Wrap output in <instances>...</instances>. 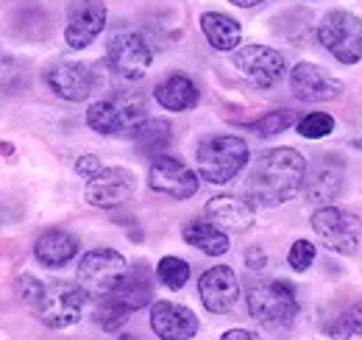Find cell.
Returning <instances> with one entry per match:
<instances>
[{
	"label": "cell",
	"instance_id": "obj_19",
	"mask_svg": "<svg viewBox=\"0 0 362 340\" xmlns=\"http://www.w3.org/2000/svg\"><path fill=\"white\" fill-rule=\"evenodd\" d=\"M254 204L237 196H215L206 201V217L223 232H248L254 226Z\"/></svg>",
	"mask_w": 362,
	"mask_h": 340
},
{
	"label": "cell",
	"instance_id": "obj_13",
	"mask_svg": "<svg viewBox=\"0 0 362 340\" xmlns=\"http://www.w3.org/2000/svg\"><path fill=\"white\" fill-rule=\"evenodd\" d=\"M109 11L103 0H76L67 8V26H64V42L73 50L90 47L106 28Z\"/></svg>",
	"mask_w": 362,
	"mask_h": 340
},
{
	"label": "cell",
	"instance_id": "obj_5",
	"mask_svg": "<svg viewBox=\"0 0 362 340\" xmlns=\"http://www.w3.org/2000/svg\"><path fill=\"white\" fill-rule=\"evenodd\" d=\"M87 296L73 282H42L40 293L28 304L34 315L50 329H67L81 321Z\"/></svg>",
	"mask_w": 362,
	"mask_h": 340
},
{
	"label": "cell",
	"instance_id": "obj_6",
	"mask_svg": "<svg viewBox=\"0 0 362 340\" xmlns=\"http://www.w3.org/2000/svg\"><path fill=\"white\" fill-rule=\"evenodd\" d=\"M317 42L326 53H332L340 64H360L362 62V20L346 8H334L320 17L317 23Z\"/></svg>",
	"mask_w": 362,
	"mask_h": 340
},
{
	"label": "cell",
	"instance_id": "obj_8",
	"mask_svg": "<svg viewBox=\"0 0 362 340\" xmlns=\"http://www.w3.org/2000/svg\"><path fill=\"white\" fill-rule=\"evenodd\" d=\"M313 232L326 251L340 256L357 254L362 246V217L334 204L313 212Z\"/></svg>",
	"mask_w": 362,
	"mask_h": 340
},
{
	"label": "cell",
	"instance_id": "obj_33",
	"mask_svg": "<svg viewBox=\"0 0 362 340\" xmlns=\"http://www.w3.org/2000/svg\"><path fill=\"white\" fill-rule=\"evenodd\" d=\"M245 265H248L251 271H265V265H268V254H265L259 246H254V249H248V251H245Z\"/></svg>",
	"mask_w": 362,
	"mask_h": 340
},
{
	"label": "cell",
	"instance_id": "obj_7",
	"mask_svg": "<svg viewBox=\"0 0 362 340\" xmlns=\"http://www.w3.org/2000/svg\"><path fill=\"white\" fill-rule=\"evenodd\" d=\"M129 271L126 256L115 249H92L81 256L78 271H76V285L84 290V296L98 301L115 293V288L123 282Z\"/></svg>",
	"mask_w": 362,
	"mask_h": 340
},
{
	"label": "cell",
	"instance_id": "obj_14",
	"mask_svg": "<svg viewBox=\"0 0 362 340\" xmlns=\"http://www.w3.org/2000/svg\"><path fill=\"white\" fill-rule=\"evenodd\" d=\"M343 81L315 62H298L290 70V92L304 103H329L343 95Z\"/></svg>",
	"mask_w": 362,
	"mask_h": 340
},
{
	"label": "cell",
	"instance_id": "obj_28",
	"mask_svg": "<svg viewBox=\"0 0 362 340\" xmlns=\"http://www.w3.org/2000/svg\"><path fill=\"white\" fill-rule=\"evenodd\" d=\"M156 279L168 290H181L189 282V262H184L181 256H162L156 265Z\"/></svg>",
	"mask_w": 362,
	"mask_h": 340
},
{
	"label": "cell",
	"instance_id": "obj_32",
	"mask_svg": "<svg viewBox=\"0 0 362 340\" xmlns=\"http://www.w3.org/2000/svg\"><path fill=\"white\" fill-rule=\"evenodd\" d=\"M100 170H103V162H100L95 154H84V157L76 159V173H78L81 178H87V181H90L92 176H98Z\"/></svg>",
	"mask_w": 362,
	"mask_h": 340
},
{
	"label": "cell",
	"instance_id": "obj_24",
	"mask_svg": "<svg viewBox=\"0 0 362 340\" xmlns=\"http://www.w3.org/2000/svg\"><path fill=\"white\" fill-rule=\"evenodd\" d=\"M109 296H115L120 304H126L132 312L148 307V304L153 301V276H151V271H148L145 265L129 268L126 276H123V282H120V285L115 288V293H109Z\"/></svg>",
	"mask_w": 362,
	"mask_h": 340
},
{
	"label": "cell",
	"instance_id": "obj_25",
	"mask_svg": "<svg viewBox=\"0 0 362 340\" xmlns=\"http://www.w3.org/2000/svg\"><path fill=\"white\" fill-rule=\"evenodd\" d=\"M136 148H139V154H145V157H162V154H168V148H170V142H173V128L168 120H162V118H148L142 128L136 131L134 137Z\"/></svg>",
	"mask_w": 362,
	"mask_h": 340
},
{
	"label": "cell",
	"instance_id": "obj_27",
	"mask_svg": "<svg viewBox=\"0 0 362 340\" xmlns=\"http://www.w3.org/2000/svg\"><path fill=\"white\" fill-rule=\"evenodd\" d=\"M326 335L332 340L362 338V304H354V307H349L346 312H340V315L329 324Z\"/></svg>",
	"mask_w": 362,
	"mask_h": 340
},
{
	"label": "cell",
	"instance_id": "obj_12",
	"mask_svg": "<svg viewBox=\"0 0 362 340\" xmlns=\"http://www.w3.org/2000/svg\"><path fill=\"white\" fill-rule=\"evenodd\" d=\"M45 81L53 89V95H59L62 101L81 103L98 86V70L87 62H67L64 59V62H56L47 67Z\"/></svg>",
	"mask_w": 362,
	"mask_h": 340
},
{
	"label": "cell",
	"instance_id": "obj_10",
	"mask_svg": "<svg viewBox=\"0 0 362 340\" xmlns=\"http://www.w3.org/2000/svg\"><path fill=\"white\" fill-rule=\"evenodd\" d=\"M231 64L243 79H248L259 89L276 86L287 70L284 56L268 45H240L237 50H231Z\"/></svg>",
	"mask_w": 362,
	"mask_h": 340
},
{
	"label": "cell",
	"instance_id": "obj_22",
	"mask_svg": "<svg viewBox=\"0 0 362 340\" xmlns=\"http://www.w3.org/2000/svg\"><path fill=\"white\" fill-rule=\"evenodd\" d=\"M181 237H184L187 246L198 249L201 254H206V256H223L228 249H231L226 232L218 229V226L209 223V220H201V217L187 220L184 229H181Z\"/></svg>",
	"mask_w": 362,
	"mask_h": 340
},
{
	"label": "cell",
	"instance_id": "obj_29",
	"mask_svg": "<svg viewBox=\"0 0 362 340\" xmlns=\"http://www.w3.org/2000/svg\"><path fill=\"white\" fill-rule=\"evenodd\" d=\"M293 123H296V118H293V112H290V109H273V112H265L259 120H254L248 128H251V131H257L259 137H276V134L287 131Z\"/></svg>",
	"mask_w": 362,
	"mask_h": 340
},
{
	"label": "cell",
	"instance_id": "obj_15",
	"mask_svg": "<svg viewBox=\"0 0 362 340\" xmlns=\"http://www.w3.org/2000/svg\"><path fill=\"white\" fill-rule=\"evenodd\" d=\"M136 190V178L129 168H106L92 176L84 187L87 204L98 207V210H115L120 204H126Z\"/></svg>",
	"mask_w": 362,
	"mask_h": 340
},
{
	"label": "cell",
	"instance_id": "obj_35",
	"mask_svg": "<svg viewBox=\"0 0 362 340\" xmlns=\"http://www.w3.org/2000/svg\"><path fill=\"white\" fill-rule=\"evenodd\" d=\"M231 6H240V8H257V6H262V3H268V0H228Z\"/></svg>",
	"mask_w": 362,
	"mask_h": 340
},
{
	"label": "cell",
	"instance_id": "obj_18",
	"mask_svg": "<svg viewBox=\"0 0 362 340\" xmlns=\"http://www.w3.org/2000/svg\"><path fill=\"white\" fill-rule=\"evenodd\" d=\"M343 184H346V168H343V162H337V159H332V157H323L315 165H307L301 193H304V198H310L313 204L329 207L332 201L340 198Z\"/></svg>",
	"mask_w": 362,
	"mask_h": 340
},
{
	"label": "cell",
	"instance_id": "obj_4",
	"mask_svg": "<svg viewBox=\"0 0 362 340\" xmlns=\"http://www.w3.org/2000/svg\"><path fill=\"white\" fill-rule=\"evenodd\" d=\"M245 301H248V315L265 329H290L293 321L298 318L296 290L281 279L251 282Z\"/></svg>",
	"mask_w": 362,
	"mask_h": 340
},
{
	"label": "cell",
	"instance_id": "obj_9",
	"mask_svg": "<svg viewBox=\"0 0 362 340\" xmlns=\"http://www.w3.org/2000/svg\"><path fill=\"white\" fill-rule=\"evenodd\" d=\"M153 62V50L148 40L134 28H117L106 45V64L115 76L126 81H139Z\"/></svg>",
	"mask_w": 362,
	"mask_h": 340
},
{
	"label": "cell",
	"instance_id": "obj_17",
	"mask_svg": "<svg viewBox=\"0 0 362 340\" xmlns=\"http://www.w3.org/2000/svg\"><path fill=\"white\" fill-rule=\"evenodd\" d=\"M151 329L159 340H192L201 329L198 315L176 301L151 304Z\"/></svg>",
	"mask_w": 362,
	"mask_h": 340
},
{
	"label": "cell",
	"instance_id": "obj_26",
	"mask_svg": "<svg viewBox=\"0 0 362 340\" xmlns=\"http://www.w3.org/2000/svg\"><path fill=\"white\" fill-rule=\"evenodd\" d=\"M129 318H132V310L126 304H120L115 296H106L95 301V324L103 332H120Z\"/></svg>",
	"mask_w": 362,
	"mask_h": 340
},
{
	"label": "cell",
	"instance_id": "obj_36",
	"mask_svg": "<svg viewBox=\"0 0 362 340\" xmlns=\"http://www.w3.org/2000/svg\"><path fill=\"white\" fill-rule=\"evenodd\" d=\"M0 154L11 157V154H14V145H11V142H0Z\"/></svg>",
	"mask_w": 362,
	"mask_h": 340
},
{
	"label": "cell",
	"instance_id": "obj_21",
	"mask_svg": "<svg viewBox=\"0 0 362 340\" xmlns=\"http://www.w3.org/2000/svg\"><path fill=\"white\" fill-rule=\"evenodd\" d=\"M153 98L156 103L165 109V112H189L198 106L201 101V92H198V84L184 76V73H170L168 79H162L156 89H153Z\"/></svg>",
	"mask_w": 362,
	"mask_h": 340
},
{
	"label": "cell",
	"instance_id": "obj_23",
	"mask_svg": "<svg viewBox=\"0 0 362 340\" xmlns=\"http://www.w3.org/2000/svg\"><path fill=\"white\" fill-rule=\"evenodd\" d=\"M201 31L206 42L221 53H231L243 42V26L223 11H204L201 14Z\"/></svg>",
	"mask_w": 362,
	"mask_h": 340
},
{
	"label": "cell",
	"instance_id": "obj_30",
	"mask_svg": "<svg viewBox=\"0 0 362 340\" xmlns=\"http://www.w3.org/2000/svg\"><path fill=\"white\" fill-rule=\"evenodd\" d=\"M296 131L304 140H323V137H329L334 131V118L329 112H310L296 123Z\"/></svg>",
	"mask_w": 362,
	"mask_h": 340
},
{
	"label": "cell",
	"instance_id": "obj_34",
	"mask_svg": "<svg viewBox=\"0 0 362 340\" xmlns=\"http://www.w3.org/2000/svg\"><path fill=\"white\" fill-rule=\"evenodd\" d=\"M221 340H259V335H254L248 329H228L221 335Z\"/></svg>",
	"mask_w": 362,
	"mask_h": 340
},
{
	"label": "cell",
	"instance_id": "obj_11",
	"mask_svg": "<svg viewBox=\"0 0 362 340\" xmlns=\"http://www.w3.org/2000/svg\"><path fill=\"white\" fill-rule=\"evenodd\" d=\"M198 178H201V176H198L195 170L187 168L181 159L170 157V154L156 157V159L151 162V168H148V184H151V190H153V193H162V196H168V198H173V201H187V198H192V196L198 193V187H201Z\"/></svg>",
	"mask_w": 362,
	"mask_h": 340
},
{
	"label": "cell",
	"instance_id": "obj_37",
	"mask_svg": "<svg viewBox=\"0 0 362 340\" xmlns=\"http://www.w3.org/2000/svg\"><path fill=\"white\" fill-rule=\"evenodd\" d=\"M117 340H136V338H134V335H120Z\"/></svg>",
	"mask_w": 362,
	"mask_h": 340
},
{
	"label": "cell",
	"instance_id": "obj_3",
	"mask_svg": "<svg viewBox=\"0 0 362 340\" xmlns=\"http://www.w3.org/2000/svg\"><path fill=\"white\" fill-rule=\"evenodd\" d=\"M248 142L237 134H212L201 140L195 151V165L198 176L206 178L209 184H228L234 181L245 165H248Z\"/></svg>",
	"mask_w": 362,
	"mask_h": 340
},
{
	"label": "cell",
	"instance_id": "obj_1",
	"mask_svg": "<svg viewBox=\"0 0 362 340\" xmlns=\"http://www.w3.org/2000/svg\"><path fill=\"white\" fill-rule=\"evenodd\" d=\"M307 173V159L296 148H271L257 157L254 168L248 173L245 196L254 207H279L301 193Z\"/></svg>",
	"mask_w": 362,
	"mask_h": 340
},
{
	"label": "cell",
	"instance_id": "obj_20",
	"mask_svg": "<svg viewBox=\"0 0 362 340\" xmlns=\"http://www.w3.org/2000/svg\"><path fill=\"white\" fill-rule=\"evenodd\" d=\"M78 254V237L67 229H47L34 243V256L45 268H64Z\"/></svg>",
	"mask_w": 362,
	"mask_h": 340
},
{
	"label": "cell",
	"instance_id": "obj_31",
	"mask_svg": "<svg viewBox=\"0 0 362 340\" xmlns=\"http://www.w3.org/2000/svg\"><path fill=\"white\" fill-rule=\"evenodd\" d=\"M315 256H317L315 243H310V240H296V243L290 246V251H287V265H290L296 273H304V271L313 268Z\"/></svg>",
	"mask_w": 362,
	"mask_h": 340
},
{
	"label": "cell",
	"instance_id": "obj_16",
	"mask_svg": "<svg viewBox=\"0 0 362 340\" xmlns=\"http://www.w3.org/2000/svg\"><path fill=\"white\" fill-rule=\"evenodd\" d=\"M198 296H201V304L215 315L231 312V307L240 298V279H237L234 268L215 265V268L204 271L198 279Z\"/></svg>",
	"mask_w": 362,
	"mask_h": 340
},
{
	"label": "cell",
	"instance_id": "obj_2",
	"mask_svg": "<svg viewBox=\"0 0 362 340\" xmlns=\"http://www.w3.org/2000/svg\"><path fill=\"white\" fill-rule=\"evenodd\" d=\"M145 120H148L145 101L134 92H115L109 98L95 101L87 109V126L103 137L134 140Z\"/></svg>",
	"mask_w": 362,
	"mask_h": 340
}]
</instances>
